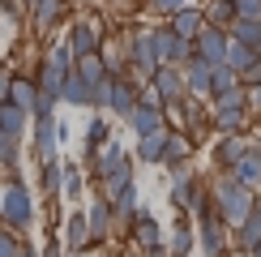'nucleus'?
Returning a JSON list of instances; mask_svg holds the SVG:
<instances>
[{"label":"nucleus","mask_w":261,"mask_h":257,"mask_svg":"<svg viewBox=\"0 0 261 257\" xmlns=\"http://www.w3.org/2000/svg\"><path fill=\"white\" fill-rule=\"evenodd\" d=\"M150 86H154V99H159L163 107L180 103L184 94H189V86H184V78H180L176 69H171V64H163V69L154 73V78H150Z\"/></svg>","instance_id":"obj_7"},{"label":"nucleus","mask_w":261,"mask_h":257,"mask_svg":"<svg viewBox=\"0 0 261 257\" xmlns=\"http://www.w3.org/2000/svg\"><path fill=\"white\" fill-rule=\"evenodd\" d=\"M244 257H253V253H244Z\"/></svg>","instance_id":"obj_44"},{"label":"nucleus","mask_w":261,"mask_h":257,"mask_svg":"<svg viewBox=\"0 0 261 257\" xmlns=\"http://www.w3.org/2000/svg\"><path fill=\"white\" fill-rule=\"evenodd\" d=\"M227 43H231V39H227L219 26H210V21H205L201 35L193 39V60H205L210 69H219V64L227 60Z\"/></svg>","instance_id":"obj_3"},{"label":"nucleus","mask_w":261,"mask_h":257,"mask_svg":"<svg viewBox=\"0 0 261 257\" xmlns=\"http://www.w3.org/2000/svg\"><path fill=\"white\" fill-rule=\"evenodd\" d=\"M236 21H261V0H236Z\"/></svg>","instance_id":"obj_35"},{"label":"nucleus","mask_w":261,"mask_h":257,"mask_svg":"<svg viewBox=\"0 0 261 257\" xmlns=\"http://www.w3.org/2000/svg\"><path fill=\"white\" fill-rule=\"evenodd\" d=\"M60 99L73 103V107H94V90L77 78V73H69V78H64V94H60Z\"/></svg>","instance_id":"obj_24"},{"label":"nucleus","mask_w":261,"mask_h":257,"mask_svg":"<svg viewBox=\"0 0 261 257\" xmlns=\"http://www.w3.org/2000/svg\"><path fill=\"white\" fill-rule=\"evenodd\" d=\"M244 86H261V60H257V64H253V69H248V73H244Z\"/></svg>","instance_id":"obj_39"},{"label":"nucleus","mask_w":261,"mask_h":257,"mask_svg":"<svg viewBox=\"0 0 261 257\" xmlns=\"http://www.w3.org/2000/svg\"><path fill=\"white\" fill-rule=\"evenodd\" d=\"M99 47H103V30H99V21H94V17H77V21H73V35H69L73 60H82V56H99Z\"/></svg>","instance_id":"obj_4"},{"label":"nucleus","mask_w":261,"mask_h":257,"mask_svg":"<svg viewBox=\"0 0 261 257\" xmlns=\"http://www.w3.org/2000/svg\"><path fill=\"white\" fill-rule=\"evenodd\" d=\"M205 17H210V26H236V5L231 0H210V9H205Z\"/></svg>","instance_id":"obj_32"},{"label":"nucleus","mask_w":261,"mask_h":257,"mask_svg":"<svg viewBox=\"0 0 261 257\" xmlns=\"http://www.w3.org/2000/svg\"><path fill=\"white\" fill-rule=\"evenodd\" d=\"M128 236H133V244H137L141 253H146V249H159V244H163V227L150 219V214H137L133 227H128Z\"/></svg>","instance_id":"obj_17"},{"label":"nucleus","mask_w":261,"mask_h":257,"mask_svg":"<svg viewBox=\"0 0 261 257\" xmlns=\"http://www.w3.org/2000/svg\"><path fill=\"white\" fill-rule=\"evenodd\" d=\"M167 128H159V133H146V137H141V142H137V155L141 159H146V163H163V150H167Z\"/></svg>","instance_id":"obj_26"},{"label":"nucleus","mask_w":261,"mask_h":257,"mask_svg":"<svg viewBox=\"0 0 261 257\" xmlns=\"http://www.w3.org/2000/svg\"><path fill=\"white\" fill-rule=\"evenodd\" d=\"M253 257H261V249H257V253H253Z\"/></svg>","instance_id":"obj_43"},{"label":"nucleus","mask_w":261,"mask_h":257,"mask_svg":"<svg viewBox=\"0 0 261 257\" xmlns=\"http://www.w3.org/2000/svg\"><path fill=\"white\" fill-rule=\"evenodd\" d=\"M60 185H64V163L60 159H47V163H43V189L60 193Z\"/></svg>","instance_id":"obj_34"},{"label":"nucleus","mask_w":261,"mask_h":257,"mask_svg":"<svg viewBox=\"0 0 261 257\" xmlns=\"http://www.w3.org/2000/svg\"><path fill=\"white\" fill-rule=\"evenodd\" d=\"M236 240H240V249H244V253H257V249H261V206L244 219V227L236 232Z\"/></svg>","instance_id":"obj_25"},{"label":"nucleus","mask_w":261,"mask_h":257,"mask_svg":"<svg viewBox=\"0 0 261 257\" xmlns=\"http://www.w3.org/2000/svg\"><path fill=\"white\" fill-rule=\"evenodd\" d=\"M103 142H107V120H103V116H94V120L86 124V155H90V163H94V155H99Z\"/></svg>","instance_id":"obj_31"},{"label":"nucleus","mask_w":261,"mask_h":257,"mask_svg":"<svg viewBox=\"0 0 261 257\" xmlns=\"http://www.w3.org/2000/svg\"><path fill=\"white\" fill-rule=\"evenodd\" d=\"M77 193H82V171L64 167V197H77Z\"/></svg>","instance_id":"obj_37"},{"label":"nucleus","mask_w":261,"mask_h":257,"mask_svg":"<svg viewBox=\"0 0 261 257\" xmlns=\"http://www.w3.org/2000/svg\"><path fill=\"white\" fill-rule=\"evenodd\" d=\"M64 9H69L64 0H39V5H35V26H39V30H51V26L64 17Z\"/></svg>","instance_id":"obj_27"},{"label":"nucleus","mask_w":261,"mask_h":257,"mask_svg":"<svg viewBox=\"0 0 261 257\" xmlns=\"http://www.w3.org/2000/svg\"><path fill=\"white\" fill-rule=\"evenodd\" d=\"M197 232H201V253H205V257H223V249H227V227H223L219 214L201 219Z\"/></svg>","instance_id":"obj_12"},{"label":"nucleus","mask_w":261,"mask_h":257,"mask_svg":"<svg viewBox=\"0 0 261 257\" xmlns=\"http://www.w3.org/2000/svg\"><path fill=\"white\" fill-rule=\"evenodd\" d=\"M231 43H244V47L261 52V21H236L231 26Z\"/></svg>","instance_id":"obj_29"},{"label":"nucleus","mask_w":261,"mask_h":257,"mask_svg":"<svg viewBox=\"0 0 261 257\" xmlns=\"http://www.w3.org/2000/svg\"><path fill=\"white\" fill-rule=\"evenodd\" d=\"M26 120H30V116L21 112V107H13V103H0V133H5V137H13V142H17V137L26 133Z\"/></svg>","instance_id":"obj_23"},{"label":"nucleus","mask_w":261,"mask_h":257,"mask_svg":"<svg viewBox=\"0 0 261 257\" xmlns=\"http://www.w3.org/2000/svg\"><path fill=\"white\" fill-rule=\"evenodd\" d=\"M257 206H261V201H257Z\"/></svg>","instance_id":"obj_46"},{"label":"nucleus","mask_w":261,"mask_h":257,"mask_svg":"<svg viewBox=\"0 0 261 257\" xmlns=\"http://www.w3.org/2000/svg\"><path fill=\"white\" fill-rule=\"evenodd\" d=\"M150 5H154V9H163V13H180V9H184V0H150Z\"/></svg>","instance_id":"obj_38"},{"label":"nucleus","mask_w":261,"mask_h":257,"mask_svg":"<svg viewBox=\"0 0 261 257\" xmlns=\"http://www.w3.org/2000/svg\"><path fill=\"white\" fill-rule=\"evenodd\" d=\"M64 236H69V244H73V249H86V244H90V223H86L82 214H73V219H69V227H64Z\"/></svg>","instance_id":"obj_33"},{"label":"nucleus","mask_w":261,"mask_h":257,"mask_svg":"<svg viewBox=\"0 0 261 257\" xmlns=\"http://www.w3.org/2000/svg\"><path fill=\"white\" fill-rule=\"evenodd\" d=\"M210 197H214V210H219L223 227H236V232H240V227H244V219L257 210L253 189H244L240 180H231V176H223L219 185L210 189Z\"/></svg>","instance_id":"obj_1"},{"label":"nucleus","mask_w":261,"mask_h":257,"mask_svg":"<svg viewBox=\"0 0 261 257\" xmlns=\"http://www.w3.org/2000/svg\"><path fill=\"white\" fill-rule=\"evenodd\" d=\"M231 5H236V0H231Z\"/></svg>","instance_id":"obj_45"},{"label":"nucleus","mask_w":261,"mask_h":257,"mask_svg":"<svg viewBox=\"0 0 261 257\" xmlns=\"http://www.w3.org/2000/svg\"><path fill=\"white\" fill-rule=\"evenodd\" d=\"M248 107H253V112H261V86H248Z\"/></svg>","instance_id":"obj_40"},{"label":"nucleus","mask_w":261,"mask_h":257,"mask_svg":"<svg viewBox=\"0 0 261 257\" xmlns=\"http://www.w3.org/2000/svg\"><path fill=\"white\" fill-rule=\"evenodd\" d=\"M128 64L141 73V78H154L159 73V56H154V30H137L128 39Z\"/></svg>","instance_id":"obj_5"},{"label":"nucleus","mask_w":261,"mask_h":257,"mask_svg":"<svg viewBox=\"0 0 261 257\" xmlns=\"http://www.w3.org/2000/svg\"><path fill=\"white\" fill-rule=\"evenodd\" d=\"M189 155H193V137L171 133L167 137V150H163V163H167L171 171H180V167H189Z\"/></svg>","instance_id":"obj_21"},{"label":"nucleus","mask_w":261,"mask_h":257,"mask_svg":"<svg viewBox=\"0 0 261 257\" xmlns=\"http://www.w3.org/2000/svg\"><path fill=\"white\" fill-rule=\"evenodd\" d=\"M184 86H189V94H210L214 69L205 60H189V69H184Z\"/></svg>","instance_id":"obj_19"},{"label":"nucleus","mask_w":261,"mask_h":257,"mask_svg":"<svg viewBox=\"0 0 261 257\" xmlns=\"http://www.w3.org/2000/svg\"><path fill=\"white\" fill-rule=\"evenodd\" d=\"M73 73L90 86V90H99V86L107 82V69H103V60L99 56H82V60H73Z\"/></svg>","instance_id":"obj_22"},{"label":"nucleus","mask_w":261,"mask_h":257,"mask_svg":"<svg viewBox=\"0 0 261 257\" xmlns=\"http://www.w3.org/2000/svg\"><path fill=\"white\" fill-rule=\"evenodd\" d=\"M26 244L17 240V232H0V257H21Z\"/></svg>","instance_id":"obj_36"},{"label":"nucleus","mask_w":261,"mask_h":257,"mask_svg":"<svg viewBox=\"0 0 261 257\" xmlns=\"http://www.w3.org/2000/svg\"><path fill=\"white\" fill-rule=\"evenodd\" d=\"M167 257H193V227H189V223H180V227L171 232V240H167Z\"/></svg>","instance_id":"obj_30"},{"label":"nucleus","mask_w":261,"mask_h":257,"mask_svg":"<svg viewBox=\"0 0 261 257\" xmlns=\"http://www.w3.org/2000/svg\"><path fill=\"white\" fill-rule=\"evenodd\" d=\"M214 155H219V167H223V171H231V167H236V163H240V159L248 155V142H244V133H231V137H223Z\"/></svg>","instance_id":"obj_20"},{"label":"nucleus","mask_w":261,"mask_h":257,"mask_svg":"<svg viewBox=\"0 0 261 257\" xmlns=\"http://www.w3.org/2000/svg\"><path fill=\"white\" fill-rule=\"evenodd\" d=\"M9 103L21 107L26 116H35L39 112V86L30 78H13V82H9Z\"/></svg>","instance_id":"obj_16"},{"label":"nucleus","mask_w":261,"mask_h":257,"mask_svg":"<svg viewBox=\"0 0 261 257\" xmlns=\"http://www.w3.org/2000/svg\"><path fill=\"white\" fill-rule=\"evenodd\" d=\"M141 257H167V244H159V249H146Z\"/></svg>","instance_id":"obj_42"},{"label":"nucleus","mask_w":261,"mask_h":257,"mask_svg":"<svg viewBox=\"0 0 261 257\" xmlns=\"http://www.w3.org/2000/svg\"><path fill=\"white\" fill-rule=\"evenodd\" d=\"M257 60H261V52L244 47V43H227V60H223V64H227V69H231V73H236V78H240V82H244V73L253 69Z\"/></svg>","instance_id":"obj_18"},{"label":"nucleus","mask_w":261,"mask_h":257,"mask_svg":"<svg viewBox=\"0 0 261 257\" xmlns=\"http://www.w3.org/2000/svg\"><path fill=\"white\" fill-rule=\"evenodd\" d=\"M231 180H240L244 189H261V146H248V155L227 171Z\"/></svg>","instance_id":"obj_14"},{"label":"nucleus","mask_w":261,"mask_h":257,"mask_svg":"<svg viewBox=\"0 0 261 257\" xmlns=\"http://www.w3.org/2000/svg\"><path fill=\"white\" fill-rule=\"evenodd\" d=\"M0 219H5L9 232H26L30 219H35V201H30V193L21 180H9L5 185V197H0Z\"/></svg>","instance_id":"obj_2"},{"label":"nucleus","mask_w":261,"mask_h":257,"mask_svg":"<svg viewBox=\"0 0 261 257\" xmlns=\"http://www.w3.org/2000/svg\"><path fill=\"white\" fill-rule=\"evenodd\" d=\"M154 56H159V69H163V64H171V69H176L180 60H193V43L176 39L167 26H163V30H154Z\"/></svg>","instance_id":"obj_6"},{"label":"nucleus","mask_w":261,"mask_h":257,"mask_svg":"<svg viewBox=\"0 0 261 257\" xmlns=\"http://www.w3.org/2000/svg\"><path fill=\"white\" fill-rule=\"evenodd\" d=\"M201 26H205V13H197V9H189V5H184L180 13H171V21H167V30H171L176 39H184V43L197 39Z\"/></svg>","instance_id":"obj_13"},{"label":"nucleus","mask_w":261,"mask_h":257,"mask_svg":"<svg viewBox=\"0 0 261 257\" xmlns=\"http://www.w3.org/2000/svg\"><path fill=\"white\" fill-rule=\"evenodd\" d=\"M90 167H94V180H112V176H120V171H128V155L112 142V146H103L99 155H94Z\"/></svg>","instance_id":"obj_11"},{"label":"nucleus","mask_w":261,"mask_h":257,"mask_svg":"<svg viewBox=\"0 0 261 257\" xmlns=\"http://www.w3.org/2000/svg\"><path fill=\"white\" fill-rule=\"evenodd\" d=\"M128 124H133V133H137V137H146V133H159V128H167V124H163V107H159V99H154V94H150V99H141V103L133 107Z\"/></svg>","instance_id":"obj_8"},{"label":"nucleus","mask_w":261,"mask_h":257,"mask_svg":"<svg viewBox=\"0 0 261 257\" xmlns=\"http://www.w3.org/2000/svg\"><path fill=\"white\" fill-rule=\"evenodd\" d=\"M69 137V128H64L60 120H35V150H39V159L47 163V159H56V142H64Z\"/></svg>","instance_id":"obj_9"},{"label":"nucleus","mask_w":261,"mask_h":257,"mask_svg":"<svg viewBox=\"0 0 261 257\" xmlns=\"http://www.w3.org/2000/svg\"><path fill=\"white\" fill-rule=\"evenodd\" d=\"M107 107H112L116 116H133V107H137V86L128 82V78H112L107 82Z\"/></svg>","instance_id":"obj_10"},{"label":"nucleus","mask_w":261,"mask_h":257,"mask_svg":"<svg viewBox=\"0 0 261 257\" xmlns=\"http://www.w3.org/2000/svg\"><path fill=\"white\" fill-rule=\"evenodd\" d=\"M236 90H244L240 78H236L227 64H219V69H214V86H210V94H214V99H227V94H236Z\"/></svg>","instance_id":"obj_28"},{"label":"nucleus","mask_w":261,"mask_h":257,"mask_svg":"<svg viewBox=\"0 0 261 257\" xmlns=\"http://www.w3.org/2000/svg\"><path fill=\"white\" fill-rule=\"evenodd\" d=\"M86 223H90V240L99 244V240H107L112 236V227H116V214H112V201L107 197H99L90 206V214H86Z\"/></svg>","instance_id":"obj_15"},{"label":"nucleus","mask_w":261,"mask_h":257,"mask_svg":"<svg viewBox=\"0 0 261 257\" xmlns=\"http://www.w3.org/2000/svg\"><path fill=\"white\" fill-rule=\"evenodd\" d=\"M9 82L13 78H5V69H0V103H9Z\"/></svg>","instance_id":"obj_41"}]
</instances>
